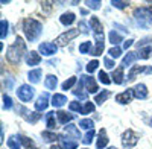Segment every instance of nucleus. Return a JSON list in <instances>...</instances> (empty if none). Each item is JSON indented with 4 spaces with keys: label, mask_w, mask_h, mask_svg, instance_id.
I'll use <instances>...</instances> for the list:
<instances>
[{
    "label": "nucleus",
    "mask_w": 152,
    "mask_h": 149,
    "mask_svg": "<svg viewBox=\"0 0 152 149\" xmlns=\"http://www.w3.org/2000/svg\"><path fill=\"white\" fill-rule=\"evenodd\" d=\"M35 94V88L34 87H31L29 84H23L18 87V90H17V96L21 102H31L32 101V97Z\"/></svg>",
    "instance_id": "nucleus-4"
},
{
    "label": "nucleus",
    "mask_w": 152,
    "mask_h": 149,
    "mask_svg": "<svg viewBox=\"0 0 152 149\" xmlns=\"http://www.w3.org/2000/svg\"><path fill=\"white\" fill-rule=\"evenodd\" d=\"M104 64H105V67L107 69H114V61L113 59H110V58H104Z\"/></svg>",
    "instance_id": "nucleus-48"
},
{
    "label": "nucleus",
    "mask_w": 152,
    "mask_h": 149,
    "mask_svg": "<svg viewBox=\"0 0 152 149\" xmlns=\"http://www.w3.org/2000/svg\"><path fill=\"white\" fill-rule=\"evenodd\" d=\"M111 5H113V8H117V9H125L126 6L129 5V2H126V0H113Z\"/></svg>",
    "instance_id": "nucleus-37"
},
{
    "label": "nucleus",
    "mask_w": 152,
    "mask_h": 149,
    "mask_svg": "<svg viewBox=\"0 0 152 149\" xmlns=\"http://www.w3.org/2000/svg\"><path fill=\"white\" fill-rule=\"evenodd\" d=\"M134 18L137 21V24H140L142 28H149L152 23V11L149 8H137L134 11Z\"/></svg>",
    "instance_id": "nucleus-3"
},
{
    "label": "nucleus",
    "mask_w": 152,
    "mask_h": 149,
    "mask_svg": "<svg viewBox=\"0 0 152 149\" xmlns=\"http://www.w3.org/2000/svg\"><path fill=\"white\" fill-rule=\"evenodd\" d=\"M79 35V29H67V32L61 34L56 38V44L58 46H67L72 40H75Z\"/></svg>",
    "instance_id": "nucleus-6"
},
{
    "label": "nucleus",
    "mask_w": 152,
    "mask_h": 149,
    "mask_svg": "<svg viewBox=\"0 0 152 149\" xmlns=\"http://www.w3.org/2000/svg\"><path fill=\"white\" fill-rule=\"evenodd\" d=\"M104 43H105L104 35H96V46H94V49L91 50V53L94 56H99V55L104 53Z\"/></svg>",
    "instance_id": "nucleus-13"
},
{
    "label": "nucleus",
    "mask_w": 152,
    "mask_h": 149,
    "mask_svg": "<svg viewBox=\"0 0 152 149\" xmlns=\"http://www.w3.org/2000/svg\"><path fill=\"white\" fill-rule=\"evenodd\" d=\"M0 26H2V32H0V38L5 40L6 37H8V28H9V24H8V21H6V20H2V21H0Z\"/></svg>",
    "instance_id": "nucleus-36"
},
{
    "label": "nucleus",
    "mask_w": 152,
    "mask_h": 149,
    "mask_svg": "<svg viewBox=\"0 0 152 149\" xmlns=\"http://www.w3.org/2000/svg\"><path fill=\"white\" fill-rule=\"evenodd\" d=\"M64 132L67 134V137H69V135H72L73 139H81V132H79L78 126L72 125V123H69L67 126H64Z\"/></svg>",
    "instance_id": "nucleus-22"
},
{
    "label": "nucleus",
    "mask_w": 152,
    "mask_h": 149,
    "mask_svg": "<svg viewBox=\"0 0 152 149\" xmlns=\"http://www.w3.org/2000/svg\"><path fill=\"white\" fill-rule=\"evenodd\" d=\"M120 140H122V146L123 148H134L138 143V134H135L132 129H126L122 134Z\"/></svg>",
    "instance_id": "nucleus-5"
},
{
    "label": "nucleus",
    "mask_w": 152,
    "mask_h": 149,
    "mask_svg": "<svg viewBox=\"0 0 152 149\" xmlns=\"http://www.w3.org/2000/svg\"><path fill=\"white\" fill-rule=\"evenodd\" d=\"M79 126L90 131V129H93V126H94V122H93L91 119H82V120H79Z\"/></svg>",
    "instance_id": "nucleus-34"
},
{
    "label": "nucleus",
    "mask_w": 152,
    "mask_h": 149,
    "mask_svg": "<svg viewBox=\"0 0 152 149\" xmlns=\"http://www.w3.org/2000/svg\"><path fill=\"white\" fill-rule=\"evenodd\" d=\"M84 149H87V148H84Z\"/></svg>",
    "instance_id": "nucleus-56"
},
{
    "label": "nucleus",
    "mask_w": 152,
    "mask_h": 149,
    "mask_svg": "<svg viewBox=\"0 0 152 149\" xmlns=\"http://www.w3.org/2000/svg\"><path fill=\"white\" fill-rule=\"evenodd\" d=\"M108 142H110V139H108V135H107V131L105 129H100L99 131V135H97V143H96L97 149L107 148L108 146Z\"/></svg>",
    "instance_id": "nucleus-16"
},
{
    "label": "nucleus",
    "mask_w": 152,
    "mask_h": 149,
    "mask_svg": "<svg viewBox=\"0 0 152 149\" xmlns=\"http://www.w3.org/2000/svg\"><path fill=\"white\" fill-rule=\"evenodd\" d=\"M108 97H110V90H104V91H100V93H97V94L94 96V102H96L97 105H102Z\"/></svg>",
    "instance_id": "nucleus-28"
},
{
    "label": "nucleus",
    "mask_w": 152,
    "mask_h": 149,
    "mask_svg": "<svg viewBox=\"0 0 152 149\" xmlns=\"http://www.w3.org/2000/svg\"><path fill=\"white\" fill-rule=\"evenodd\" d=\"M24 53H26V43H24V40L21 37H17L15 41L8 47L6 59L11 64H20V61L24 56Z\"/></svg>",
    "instance_id": "nucleus-1"
},
{
    "label": "nucleus",
    "mask_w": 152,
    "mask_h": 149,
    "mask_svg": "<svg viewBox=\"0 0 152 149\" xmlns=\"http://www.w3.org/2000/svg\"><path fill=\"white\" fill-rule=\"evenodd\" d=\"M94 111V104L91 102H85V105L82 107V114H90Z\"/></svg>",
    "instance_id": "nucleus-44"
},
{
    "label": "nucleus",
    "mask_w": 152,
    "mask_h": 149,
    "mask_svg": "<svg viewBox=\"0 0 152 149\" xmlns=\"http://www.w3.org/2000/svg\"><path fill=\"white\" fill-rule=\"evenodd\" d=\"M152 53V46H146V47H138V58H142V59H148Z\"/></svg>",
    "instance_id": "nucleus-29"
},
{
    "label": "nucleus",
    "mask_w": 152,
    "mask_h": 149,
    "mask_svg": "<svg viewBox=\"0 0 152 149\" xmlns=\"http://www.w3.org/2000/svg\"><path fill=\"white\" fill-rule=\"evenodd\" d=\"M108 53H110V56H113V58H119V56L122 55V49H120V47H111L110 50H108Z\"/></svg>",
    "instance_id": "nucleus-47"
},
{
    "label": "nucleus",
    "mask_w": 152,
    "mask_h": 149,
    "mask_svg": "<svg viewBox=\"0 0 152 149\" xmlns=\"http://www.w3.org/2000/svg\"><path fill=\"white\" fill-rule=\"evenodd\" d=\"M58 50V44L56 43H50V41H46V43H41L40 47H38V52L43 53L44 56H52L55 55Z\"/></svg>",
    "instance_id": "nucleus-7"
},
{
    "label": "nucleus",
    "mask_w": 152,
    "mask_h": 149,
    "mask_svg": "<svg viewBox=\"0 0 152 149\" xmlns=\"http://www.w3.org/2000/svg\"><path fill=\"white\" fill-rule=\"evenodd\" d=\"M69 101H67V97L64 96V94H59V93H55L53 96H52V102H50V104H52L55 108H61L62 105H64V104H67Z\"/></svg>",
    "instance_id": "nucleus-20"
},
{
    "label": "nucleus",
    "mask_w": 152,
    "mask_h": 149,
    "mask_svg": "<svg viewBox=\"0 0 152 149\" xmlns=\"http://www.w3.org/2000/svg\"><path fill=\"white\" fill-rule=\"evenodd\" d=\"M17 110H18V113H21L20 116H21L24 120L31 122V123H35L37 120H40V117H41V114H38V113H32V111L26 110L24 107H18Z\"/></svg>",
    "instance_id": "nucleus-9"
},
{
    "label": "nucleus",
    "mask_w": 152,
    "mask_h": 149,
    "mask_svg": "<svg viewBox=\"0 0 152 149\" xmlns=\"http://www.w3.org/2000/svg\"><path fill=\"white\" fill-rule=\"evenodd\" d=\"M47 107H49V94L44 93V94H41L40 97L37 99V102H35V110H37V111H44Z\"/></svg>",
    "instance_id": "nucleus-14"
},
{
    "label": "nucleus",
    "mask_w": 152,
    "mask_h": 149,
    "mask_svg": "<svg viewBox=\"0 0 152 149\" xmlns=\"http://www.w3.org/2000/svg\"><path fill=\"white\" fill-rule=\"evenodd\" d=\"M79 28H81V32H84V34H88V29H87V24L84 23V21H79ZM78 28V29H79Z\"/></svg>",
    "instance_id": "nucleus-50"
},
{
    "label": "nucleus",
    "mask_w": 152,
    "mask_h": 149,
    "mask_svg": "<svg viewBox=\"0 0 152 149\" xmlns=\"http://www.w3.org/2000/svg\"><path fill=\"white\" fill-rule=\"evenodd\" d=\"M137 58H138V55H137V52H128L125 56H123V59H122V64H120V67H128V66H131L132 63H135L137 61Z\"/></svg>",
    "instance_id": "nucleus-17"
},
{
    "label": "nucleus",
    "mask_w": 152,
    "mask_h": 149,
    "mask_svg": "<svg viewBox=\"0 0 152 149\" xmlns=\"http://www.w3.org/2000/svg\"><path fill=\"white\" fill-rule=\"evenodd\" d=\"M41 63V55L38 53V52H35V50H31L28 55H26V64L28 66H38Z\"/></svg>",
    "instance_id": "nucleus-12"
},
{
    "label": "nucleus",
    "mask_w": 152,
    "mask_h": 149,
    "mask_svg": "<svg viewBox=\"0 0 152 149\" xmlns=\"http://www.w3.org/2000/svg\"><path fill=\"white\" fill-rule=\"evenodd\" d=\"M75 20H76V17H75L73 12H64V14L59 17L61 24H64V26H70V24H72Z\"/></svg>",
    "instance_id": "nucleus-25"
},
{
    "label": "nucleus",
    "mask_w": 152,
    "mask_h": 149,
    "mask_svg": "<svg viewBox=\"0 0 152 149\" xmlns=\"http://www.w3.org/2000/svg\"><path fill=\"white\" fill-rule=\"evenodd\" d=\"M99 81L102 82V84H105V85H110L111 82H113V79H110V76L104 72V70H100L99 72Z\"/></svg>",
    "instance_id": "nucleus-40"
},
{
    "label": "nucleus",
    "mask_w": 152,
    "mask_h": 149,
    "mask_svg": "<svg viewBox=\"0 0 152 149\" xmlns=\"http://www.w3.org/2000/svg\"><path fill=\"white\" fill-rule=\"evenodd\" d=\"M81 79L84 81V85H85V90L88 93H97L99 87H97V82L94 81L93 76H88V74H82Z\"/></svg>",
    "instance_id": "nucleus-8"
},
{
    "label": "nucleus",
    "mask_w": 152,
    "mask_h": 149,
    "mask_svg": "<svg viewBox=\"0 0 152 149\" xmlns=\"http://www.w3.org/2000/svg\"><path fill=\"white\" fill-rule=\"evenodd\" d=\"M97 67H99V61H97V59H93V61H90V63L87 64L85 69H87L88 73H93L94 70H97Z\"/></svg>",
    "instance_id": "nucleus-42"
},
{
    "label": "nucleus",
    "mask_w": 152,
    "mask_h": 149,
    "mask_svg": "<svg viewBox=\"0 0 152 149\" xmlns=\"http://www.w3.org/2000/svg\"><path fill=\"white\" fill-rule=\"evenodd\" d=\"M56 117H58V122H59V123H62V125H69V123L75 119V116H73V114L66 113V111H62V110L56 113Z\"/></svg>",
    "instance_id": "nucleus-19"
},
{
    "label": "nucleus",
    "mask_w": 152,
    "mask_h": 149,
    "mask_svg": "<svg viewBox=\"0 0 152 149\" xmlns=\"http://www.w3.org/2000/svg\"><path fill=\"white\" fill-rule=\"evenodd\" d=\"M43 139H44V142H47V143H52V142H56V140L59 139V135H56L55 132H50V131H44V132H43Z\"/></svg>",
    "instance_id": "nucleus-33"
},
{
    "label": "nucleus",
    "mask_w": 152,
    "mask_h": 149,
    "mask_svg": "<svg viewBox=\"0 0 152 149\" xmlns=\"http://www.w3.org/2000/svg\"><path fill=\"white\" fill-rule=\"evenodd\" d=\"M85 5L90 8V9L97 11V9H100V5H102V2H100V0H87Z\"/></svg>",
    "instance_id": "nucleus-38"
},
{
    "label": "nucleus",
    "mask_w": 152,
    "mask_h": 149,
    "mask_svg": "<svg viewBox=\"0 0 152 149\" xmlns=\"http://www.w3.org/2000/svg\"><path fill=\"white\" fill-rule=\"evenodd\" d=\"M108 149H117V148H116V146H110Z\"/></svg>",
    "instance_id": "nucleus-54"
},
{
    "label": "nucleus",
    "mask_w": 152,
    "mask_h": 149,
    "mask_svg": "<svg viewBox=\"0 0 152 149\" xmlns=\"http://www.w3.org/2000/svg\"><path fill=\"white\" fill-rule=\"evenodd\" d=\"M59 139H61V148L62 149H76L78 148V143L70 140L69 137L66 139V137H62V135H59Z\"/></svg>",
    "instance_id": "nucleus-27"
},
{
    "label": "nucleus",
    "mask_w": 152,
    "mask_h": 149,
    "mask_svg": "<svg viewBox=\"0 0 152 149\" xmlns=\"http://www.w3.org/2000/svg\"><path fill=\"white\" fill-rule=\"evenodd\" d=\"M142 72H146V67L145 66H132L131 70L128 72V81H134L137 74H140Z\"/></svg>",
    "instance_id": "nucleus-23"
},
{
    "label": "nucleus",
    "mask_w": 152,
    "mask_h": 149,
    "mask_svg": "<svg viewBox=\"0 0 152 149\" xmlns=\"http://www.w3.org/2000/svg\"><path fill=\"white\" fill-rule=\"evenodd\" d=\"M90 26H91V29L96 35H104V26H102V23H100V20L97 17L93 15L90 18Z\"/></svg>",
    "instance_id": "nucleus-15"
},
{
    "label": "nucleus",
    "mask_w": 152,
    "mask_h": 149,
    "mask_svg": "<svg viewBox=\"0 0 152 149\" xmlns=\"http://www.w3.org/2000/svg\"><path fill=\"white\" fill-rule=\"evenodd\" d=\"M132 93H134L135 99H146L148 97V87L145 84H137L132 88Z\"/></svg>",
    "instance_id": "nucleus-11"
},
{
    "label": "nucleus",
    "mask_w": 152,
    "mask_h": 149,
    "mask_svg": "<svg viewBox=\"0 0 152 149\" xmlns=\"http://www.w3.org/2000/svg\"><path fill=\"white\" fill-rule=\"evenodd\" d=\"M46 119H47V128L49 129H56V120H55V113L53 111L47 113Z\"/></svg>",
    "instance_id": "nucleus-32"
},
{
    "label": "nucleus",
    "mask_w": 152,
    "mask_h": 149,
    "mask_svg": "<svg viewBox=\"0 0 152 149\" xmlns=\"http://www.w3.org/2000/svg\"><path fill=\"white\" fill-rule=\"evenodd\" d=\"M132 44H134V40H126V41H125V44H123V47L126 49V50H128V47H131Z\"/></svg>",
    "instance_id": "nucleus-51"
},
{
    "label": "nucleus",
    "mask_w": 152,
    "mask_h": 149,
    "mask_svg": "<svg viewBox=\"0 0 152 149\" xmlns=\"http://www.w3.org/2000/svg\"><path fill=\"white\" fill-rule=\"evenodd\" d=\"M5 85H6V88L11 90V88H12V85H14V78H9L8 81L5 79Z\"/></svg>",
    "instance_id": "nucleus-49"
},
{
    "label": "nucleus",
    "mask_w": 152,
    "mask_h": 149,
    "mask_svg": "<svg viewBox=\"0 0 152 149\" xmlns=\"http://www.w3.org/2000/svg\"><path fill=\"white\" fill-rule=\"evenodd\" d=\"M149 123H151V126H152V117H151V120H149Z\"/></svg>",
    "instance_id": "nucleus-55"
},
{
    "label": "nucleus",
    "mask_w": 152,
    "mask_h": 149,
    "mask_svg": "<svg viewBox=\"0 0 152 149\" xmlns=\"http://www.w3.org/2000/svg\"><path fill=\"white\" fill-rule=\"evenodd\" d=\"M50 149H62V148H61V146H58V145H53V146L50 148Z\"/></svg>",
    "instance_id": "nucleus-52"
},
{
    "label": "nucleus",
    "mask_w": 152,
    "mask_h": 149,
    "mask_svg": "<svg viewBox=\"0 0 152 149\" xmlns=\"http://www.w3.org/2000/svg\"><path fill=\"white\" fill-rule=\"evenodd\" d=\"M146 72H148V73H152V67H151V69H146Z\"/></svg>",
    "instance_id": "nucleus-53"
},
{
    "label": "nucleus",
    "mask_w": 152,
    "mask_h": 149,
    "mask_svg": "<svg viewBox=\"0 0 152 149\" xmlns=\"http://www.w3.org/2000/svg\"><path fill=\"white\" fill-rule=\"evenodd\" d=\"M111 78H113V82H114V84H117V85L123 84V81H125V74H123V67H117L116 70L113 72Z\"/></svg>",
    "instance_id": "nucleus-21"
},
{
    "label": "nucleus",
    "mask_w": 152,
    "mask_h": 149,
    "mask_svg": "<svg viewBox=\"0 0 152 149\" xmlns=\"http://www.w3.org/2000/svg\"><path fill=\"white\" fill-rule=\"evenodd\" d=\"M94 135H96V132H94V129H90L87 134H85V137L82 139V142L85 143V145H90L91 143V140L94 139Z\"/></svg>",
    "instance_id": "nucleus-43"
},
{
    "label": "nucleus",
    "mask_w": 152,
    "mask_h": 149,
    "mask_svg": "<svg viewBox=\"0 0 152 149\" xmlns=\"http://www.w3.org/2000/svg\"><path fill=\"white\" fill-rule=\"evenodd\" d=\"M20 142H21V145L26 148V149H37V146H35V143L31 140V139H28V137H24V135H18L17 137Z\"/></svg>",
    "instance_id": "nucleus-31"
},
{
    "label": "nucleus",
    "mask_w": 152,
    "mask_h": 149,
    "mask_svg": "<svg viewBox=\"0 0 152 149\" xmlns=\"http://www.w3.org/2000/svg\"><path fill=\"white\" fill-rule=\"evenodd\" d=\"M6 145H8L9 149H20V148H21L20 143H18V139H17V137H9L8 142H6Z\"/></svg>",
    "instance_id": "nucleus-35"
},
{
    "label": "nucleus",
    "mask_w": 152,
    "mask_h": 149,
    "mask_svg": "<svg viewBox=\"0 0 152 149\" xmlns=\"http://www.w3.org/2000/svg\"><path fill=\"white\" fill-rule=\"evenodd\" d=\"M84 81L81 79L79 81V84L78 85H76V88L73 90V94L76 96V97H79V99H82V101H85V99H87V96H88V91L87 90H84Z\"/></svg>",
    "instance_id": "nucleus-18"
},
{
    "label": "nucleus",
    "mask_w": 152,
    "mask_h": 149,
    "mask_svg": "<svg viewBox=\"0 0 152 149\" xmlns=\"http://www.w3.org/2000/svg\"><path fill=\"white\" fill-rule=\"evenodd\" d=\"M69 108H70V111H78V113H82V105H81L78 101L70 102V104H69Z\"/></svg>",
    "instance_id": "nucleus-45"
},
{
    "label": "nucleus",
    "mask_w": 152,
    "mask_h": 149,
    "mask_svg": "<svg viewBox=\"0 0 152 149\" xmlns=\"http://www.w3.org/2000/svg\"><path fill=\"white\" fill-rule=\"evenodd\" d=\"M3 108H5V110H11V108H12V99H11L6 93L3 94Z\"/></svg>",
    "instance_id": "nucleus-46"
},
{
    "label": "nucleus",
    "mask_w": 152,
    "mask_h": 149,
    "mask_svg": "<svg viewBox=\"0 0 152 149\" xmlns=\"http://www.w3.org/2000/svg\"><path fill=\"white\" fill-rule=\"evenodd\" d=\"M23 32L26 35V38L32 43L40 38V35L43 32V24L35 18H24L23 20Z\"/></svg>",
    "instance_id": "nucleus-2"
},
{
    "label": "nucleus",
    "mask_w": 152,
    "mask_h": 149,
    "mask_svg": "<svg viewBox=\"0 0 152 149\" xmlns=\"http://www.w3.org/2000/svg\"><path fill=\"white\" fill-rule=\"evenodd\" d=\"M108 38H110V43H113L116 47H117V44H120V43L123 41V40H122V35L117 34L116 31H111L110 35H108Z\"/></svg>",
    "instance_id": "nucleus-30"
},
{
    "label": "nucleus",
    "mask_w": 152,
    "mask_h": 149,
    "mask_svg": "<svg viewBox=\"0 0 152 149\" xmlns=\"http://www.w3.org/2000/svg\"><path fill=\"white\" fill-rule=\"evenodd\" d=\"M41 74H43L41 69H35V70H31V72L28 73V79H29L32 84H38V82H40Z\"/></svg>",
    "instance_id": "nucleus-26"
},
{
    "label": "nucleus",
    "mask_w": 152,
    "mask_h": 149,
    "mask_svg": "<svg viewBox=\"0 0 152 149\" xmlns=\"http://www.w3.org/2000/svg\"><path fill=\"white\" fill-rule=\"evenodd\" d=\"M44 85L47 90H55L56 85H58V78L55 76V74H47V78L44 81Z\"/></svg>",
    "instance_id": "nucleus-24"
},
{
    "label": "nucleus",
    "mask_w": 152,
    "mask_h": 149,
    "mask_svg": "<svg viewBox=\"0 0 152 149\" xmlns=\"http://www.w3.org/2000/svg\"><path fill=\"white\" fill-rule=\"evenodd\" d=\"M132 97H134L132 88H128V90H125L123 93H119V94L116 96V102H119V104H122V105H126V104L131 102Z\"/></svg>",
    "instance_id": "nucleus-10"
},
{
    "label": "nucleus",
    "mask_w": 152,
    "mask_h": 149,
    "mask_svg": "<svg viewBox=\"0 0 152 149\" xmlns=\"http://www.w3.org/2000/svg\"><path fill=\"white\" fill-rule=\"evenodd\" d=\"M76 84V76H72V78H69L67 81H64V82H62V90H70L72 88V87Z\"/></svg>",
    "instance_id": "nucleus-39"
},
{
    "label": "nucleus",
    "mask_w": 152,
    "mask_h": 149,
    "mask_svg": "<svg viewBox=\"0 0 152 149\" xmlns=\"http://www.w3.org/2000/svg\"><path fill=\"white\" fill-rule=\"evenodd\" d=\"M90 50H93L91 49V41H85L79 46V52L81 53H90Z\"/></svg>",
    "instance_id": "nucleus-41"
}]
</instances>
